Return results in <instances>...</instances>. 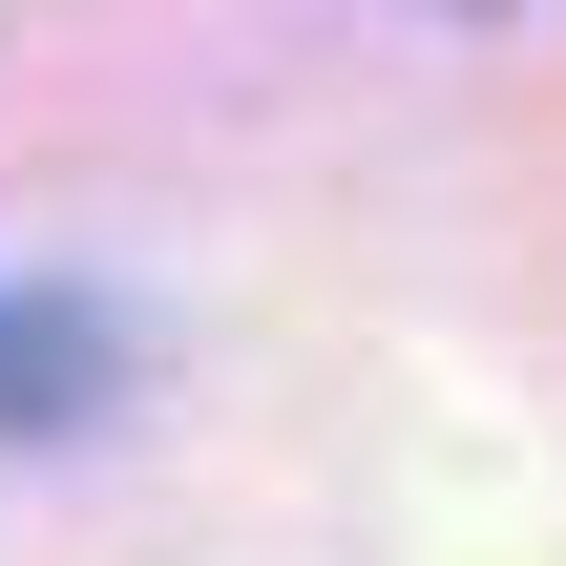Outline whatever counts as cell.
I'll return each instance as SVG.
<instances>
[{
	"mask_svg": "<svg viewBox=\"0 0 566 566\" xmlns=\"http://www.w3.org/2000/svg\"><path fill=\"white\" fill-rule=\"evenodd\" d=\"M126 399V315L63 273H0V441H84Z\"/></svg>",
	"mask_w": 566,
	"mask_h": 566,
	"instance_id": "cell-1",
	"label": "cell"
}]
</instances>
